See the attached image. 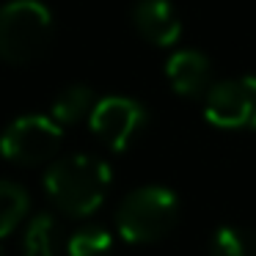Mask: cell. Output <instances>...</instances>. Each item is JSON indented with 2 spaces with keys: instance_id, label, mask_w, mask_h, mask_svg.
Masks as SVG:
<instances>
[{
  "instance_id": "obj_1",
  "label": "cell",
  "mask_w": 256,
  "mask_h": 256,
  "mask_svg": "<svg viewBox=\"0 0 256 256\" xmlns=\"http://www.w3.org/2000/svg\"><path fill=\"white\" fill-rule=\"evenodd\" d=\"M110 168L94 154H72L52 162L44 174V190L58 210L72 218H86L105 201Z\"/></svg>"
},
{
  "instance_id": "obj_2",
  "label": "cell",
  "mask_w": 256,
  "mask_h": 256,
  "mask_svg": "<svg viewBox=\"0 0 256 256\" xmlns=\"http://www.w3.org/2000/svg\"><path fill=\"white\" fill-rule=\"evenodd\" d=\"M52 39V14L39 0H12L0 8V58L30 64Z\"/></svg>"
},
{
  "instance_id": "obj_3",
  "label": "cell",
  "mask_w": 256,
  "mask_h": 256,
  "mask_svg": "<svg viewBox=\"0 0 256 256\" xmlns=\"http://www.w3.org/2000/svg\"><path fill=\"white\" fill-rule=\"evenodd\" d=\"M179 218V201L168 188H138L122 201L116 226L127 242H154L174 228Z\"/></svg>"
},
{
  "instance_id": "obj_4",
  "label": "cell",
  "mask_w": 256,
  "mask_h": 256,
  "mask_svg": "<svg viewBox=\"0 0 256 256\" xmlns=\"http://www.w3.org/2000/svg\"><path fill=\"white\" fill-rule=\"evenodd\" d=\"M61 146V124L47 116H22L0 138L3 157L20 166H39Z\"/></svg>"
},
{
  "instance_id": "obj_5",
  "label": "cell",
  "mask_w": 256,
  "mask_h": 256,
  "mask_svg": "<svg viewBox=\"0 0 256 256\" xmlns=\"http://www.w3.org/2000/svg\"><path fill=\"white\" fill-rule=\"evenodd\" d=\"M204 116L223 130H256V78L215 83L204 94Z\"/></svg>"
},
{
  "instance_id": "obj_6",
  "label": "cell",
  "mask_w": 256,
  "mask_h": 256,
  "mask_svg": "<svg viewBox=\"0 0 256 256\" xmlns=\"http://www.w3.org/2000/svg\"><path fill=\"white\" fill-rule=\"evenodd\" d=\"M146 122V110L130 96H105L91 110V130L105 146L124 152Z\"/></svg>"
},
{
  "instance_id": "obj_7",
  "label": "cell",
  "mask_w": 256,
  "mask_h": 256,
  "mask_svg": "<svg viewBox=\"0 0 256 256\" xmlns=\"http://www.w3.org/2000/svg\"><path fill=\"white\" fill-rule=\"evenodd\" d=\"M132 25L146 42L157 47H168L182 36L179 14L168 0H138L132 8Z\"/></svg>"
},
{
  "instance_id": "obj_8",
  "label": "cell",
  "mask_w": 256,
  "mask_h": 256,
  "mask_svg": "<svg viewBox=\"0 0 256 256\" xmlns=\"http://www.w3.org/2000/svg\"><path fill=\"white\" fill-rule=\"evenodd\" d=\"M166 74L168 83L176 94L182 96H201L212 88L210 78H212V66L206 61V56L196 50H179L168 58L166 64Z\"/></svg>"
},
{
  "instance_id": "obj_9",
  "label": "cell",
  "mask_w": 256,
  "mask_h": 256,
  "mask_svg": "<svg viewBox=\"0 0 256 256\" xmlns=\"http://www.w3.org/2000/svg\"><path fill=\"white\" fill-rule=\"evenodd\" d=\"M25 256H56L58 254V223L52 215H36L22 237Z\"/></svg>"
},
{
  "instance_id": "obj_10",
  "label": "cell",
  "mask_w": 256,
  "mask_h": 256,
  "mask_svg": "<svg viewBox=\"0 0 256 256\" xmlns=\"http://www.w3.org/2000/svg\"><path fill=\"white\" fill-rule=\"evenodd\" d=\"M91 110H94V94H91V88H86V86H69L52 102V122L74 124Z\"/></svg>"
},
{
  "instance_id": "obj_11",
  "label": "cell",
  "mask_w": 256,
  "mask_h": 256,
  "mask_svg": "<svg viewBox=\"0 0 256 256\" xmlns=\"http://www.w3.org/2000/svg\"><path fill=\"white\" fill-rule=\"evenodd\" d=\"M28 212V193L14 182H0V240L17 228Z\"/></svg>"
},
{
  "instance_id": "obj_12",
  "label": "cell",
  "mask_w": 256,
  "mask_h": 256,
  "mask_svg": "<svg viewBox=\"0 0 256 256\" xmlns=\"http://www.w3.org/2000/svg\"><path fill=\"white\" fill-rule=\"evenodd\" d=\"M212 256H256V234L223 226L212 237Z\"/></svg>"
},
{
  "instance_id": "obj_13",
  "label": "cell",
  "mask_w": 256,
  "mask_h": 256,
  "mask_svg": "<svg viewBox=\"0 0 256 256\" xmlns=\"http://www.w3.org/2000/svg\"><path fill=\"white\" fill-rule=\"evenodd\" d=\"M113 248V237L102 226H86L74 232L66 242L69 256H108Z\"/></svg>"
},
{
  "instance_id": "obj_14",
  "label": "cell",
  "mask_w": 256,
  "mask_h": 256,
  "mask_svg": "<svg viewBox=\"0 0 256 256\" xmlns=\"http://www.w3.org/2000/svg\"><path fill=\"white\" fill-rule=\"evenodd\" d=\"M0 256H3V254H0Z\"/></svg>"
}]
</instances>
